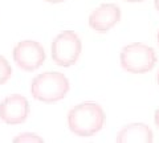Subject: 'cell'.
Wrapping results in <instances>:
<instances>
[{
  "instance_id": "1",
  "label": "cell",
  "mask_w": 159,
  "mask_h": 143,
  "mask_svg": "<svg viewBox=\"0 0 159 143\" xmlns=\"http://www.w3.org/2000/svg\"><path fill=\"white\" fill-rule=\"evenodd\" d=\"M106 114L101 105L94 101H85L70 109L68 114V127L74 135L89 138L103 127Z\"/></svg>"
},
{
  "instance_id": "2",
  "label": "cell",
  "mask_w": 159,
  "mask_h": 143,
  "mask_svg": "<svg viewBox=\"0 0 159 143\" xmlns=\"http://www.w3.org/2000/svg\"><path fill=\"white\" fill-rule=\"evenodd\" d=\"M70 85L69 80L58 72H45L36 76L31 82V94L43 103H56L64 100Z\"/></svg>"
},
{
  "instance_id": "3",
  "label": "cell",
  "mask_w": 159,
  "mask_h": 143,
  "mask_svg": "<svg viewBox=\"0 0 159 143\" xmlns=\"http://www.w3.org/2000/svg\"><path fill=\"white\" fill-rule=\"evenodd\" d=\"M119 60L123 70L131 74H145L151 72L158 61L155 51L142 42H133L123 47Z\"/></svg>"
},
{
  "instance_id": "4",
  "label": "cell",
  "mask_w": 159,
  "mask_h": 143,
  "mask_svg": "<svg viewBox=\"0 0 159 143\" xmlns=\"http://www.w3.org/2000/svg\"><path fill=\"white\" fill-rule=\"evenodd\" d=\"M82 52V42L78 34L68 29L58 33L51 45L52 60L54 64L62 68H69L74 65Z\"/></svg>"
},
{
  "instance_id": "5",
  "label": "cell",
  "mask_w": 159,
  "mask_h": 143,
  "mask_svg": "<svg viewBox=\"0 0 159 143\" xmlns=\"http://www.w3.org/2000/svg\"><path fill=\"white\" fill-rule=\"evenodd\" d=\"M13 61L24 72H33L45 62V51L34 40H23L13 48Z\"/></svg>"
},
{
  "instance_id": "6",
  "label": "cell",
  "mask_w": 159,
  "mask_h": 143,
  "mask_svg": "<svg viewBox=\"0 0 159 143\" xmlns=\"http://www.w3.org/2000/svg\"><path fill=\"white\" fill-rule=\"evenodd\" d=\"M29 115V102L21 94H12L0 103V119L6 125H20Z\"/></svg>"
},
{
  "instance_id": "7",
  "label": "cell",
  "mask_w": 159,
  "mask_h": 143,
  "mask_svg": "<svg viewBox=\"0 0 159 143\" xmlns=\"http://www.w3.org/2000/svg\"><path fill=\"white\" fill-rule=\"evenodd\" d=\"M121 21V8L114 3H103L89 16V27L96 32L105 33Z\"/></svg>"
},
{
  "instance_id": "8",
  "label": "cell",
  "mask_w": 159,
  "mask_h": 143,
  "mask_svg": "<svg viewBox=\"0 0 159 143\" xmlns=\"http://www.w3.org/2000/svg\"><path fill=\"white\" fill-rule=\"evenodd\" d=\"M116 141L118 143H151L154 134L145 123H130L118 132Z\"/></svg>"
},
{
  "instance_id": "9",
  "label": "cell",
  "mask_w": 159,
  "mask_h": 143,
  "mask_svg": "<svg viewBox=\"0 0 159 143\" xmlns=\"http://www.w3.org/2000/svg\"><path fill=\"white\" fill-rule=\"evenodd\" d=\"M12 77V68L7 58L0 55V85H4Z\"/></svg>"
},
{
  "instance_id": "10",
  "label": "cell",
  "mask_w": 159,
  "mask_h": 143,
  "mask_svg": "<svg viewBox=\"0 0 159 143\" xmlns=\"http://www.w3.org/2000/svg\"><path fill=\"white\" fill-rule=\"evenodd\" d=\"M12 142L13 143H43L45 141H44V138L39 136L34 132H25V134H20L17 136H15Z\"/></svg>"
},
{
  "instance_id": "11",
  "label": "cell",
  "mask_w": 159,
  "mask_h": 143,
  "mask_svg": "<svg viewBox=\"0 0 159 143\" xmlns=\"http://www.w3.org/2000/svg\"><path fill=\"white\" fill-rule=\"evenodd\" d=\"M154 122H155V126L159 129V107L155 110V115H154Z\"/></svg>"
},
{
  "instance_id": "12",
  "label": "cell",
  "mask_w": 159,
  "mask_h": 143,
  "mask_svg": "<svg viewBox=\"0 0 159 143\" xmlns=\"http://www.w3.org/2000/svg\"><path fill=\"white\" fill-rule=\"evenodd\" d=\"M48 3H52V4H60V3H64L65 0H45Z\"/></svg>"
},
{
  "instance_id": "13",
  "label": "cell",
  "mask_w": 159,
  "mask_h": 143,
  "mask_svg": "<svg viewBox=\"0 0 159 143\" xmlns=\"http://www.w3.org/2000/svg\"><path fill=\"white\" fill-rule=\"evenodd\" d=\"M154 7H155V9L159 12V0H154Z\"/></svg>"
},
{
  "instance_id": "14",
  "label": "cell",
  "mask_w": 159,
  "mask_h": 143,
  "mask_svg": "<svg viewBox=\"0 0 159 143\" xmlns=\"http://www.w3.org/2000/svg\"><path fill=\"white\" fill-rule=\"evenodd\" d=\"M129 3H141V2H145V0H126Z\"/></svg>"
},
{
  "instance_id": "15",
  "label": "cell",
  "mask_w": 159,
  "mask_h": 143,
  "mask_svg": "<svg viewBox=\"0 0 159 143\" xmlns=\"http://www.w3.org/2000/svg\"><path fill=\"white\" fill-rule=\"evenodd\" d=\"M157 81H158V85H159V72H158V74H157Z\"/></svg>"
},
{
  "instance_id": "16",
  "label": "cell",
  "mask_w": 159,
  "mask_h": 143,
  "mask_svg": "<svg viewBox=\"0 0 159 143\" xmlns=\"http://www.w3.org/2000/svg\"><path fill=\"white\" fill-rule=\"evenodd\" d=\"M157 38H158V45H159V32H158V34H157Z\"/></svg>"
}]
</instances>
